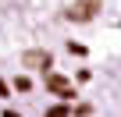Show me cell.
I'll use <instances>...</instances> for the list:
<instances>
[{
    "label": "cell",
    "mask_w": 121,
    "mask_h": 117,
    "mask_svg": "<svg viewBox=\"0 0 121 117\" xmlns=\"http://www.w3.org/2000/svg\"><path fill=\"white\" fill-rule=\"evenodd\" d=\"M46 89L57 92L60 99H71V96H75V89L68 85V78H60V75H50V78H46Z\"/></svg>",
    "instance_id": "obj_1"
},
{
    "label": "cell",
    "mask_w": 121,
    "mask_h": 117,
    "mask_svg": "<svg viewBox=\"0 0 121 117\" xmlns=\"http://www.w3.org/2000/svg\"><path fill=\"white\" fill-rule=\"evenodd\" d=\"M25 64H29V68H50V53L32 50V53H25Z\"/></svg>",
    "instance_id": "obj_2"
},
{
    "label": "cell",
    "mask_w": 121,
    "mask_h": 117,
    "mask_svg": "<svg viewBox=\"0 0 121 117\" xmlns=\"http://www.w3.org/2000/svg\"><path fill=\"white\" fill-rule=\"evenodd\" d=\"M93 7H96V0H86V4H78V7H71L68 14H71V18H78V21H86V18L93 14Z\"/></svg>",
    "instance_id": "obj_3"
},
{
    "label": "cell",
    "mask_w": 121,
    "mask_h": 117,
    "mask_svg": "<svg viewBox=\"0 0 121 117\" xmlns=\"http://www.w3.org/2000/svg\"><path fill=\"white\" fill-rule=\"evenodd\" d=\"M43 117H71V110H68V103H57V106H50Z\"/></svg>",
    "instance_id": "obj_4"
},
{
    "label": "cell",
    "mask_w": 121,
    "mask_h": 117,
    "mask_svg": "<svg viewBox=\"0 0 121 117\" xmlns=\"http://www.w3.org/2000/svg\"><path fill=\"white\" fill-rule=\"evenodd\" d=\"M29 85H32L29 78H18V82H14V89H18V92H29Z\"/></svg>",
    "instance_id": "obj_5"
},
{
    "label": "cell",
    "mask_w": 121,
    "mask_h": 117,
    "mask_svg": "<svg viewBox=\"0 0 121 117\" xmlns=\"http://www.w3.org/2000/svg\"><path fill=\"white\" fill-rule=\"evenodd\" d=\"M4 117H22V113H14V110H4Z\"/></svg>",
    "instance_id": "obj_6"
},
{
    "label": "cell",
    "mask_w": 121,
    "mask_h": 117,
    "mask_svg": "<svg viewBox=\"0 0 121 117\" xmlns=\"http://www.w3.org/2000/svg\"><path fill=\"white\" fill-rule=\"evenodd\" d=\"M0 96H7V85H4V82H0Z\"/></svg>",
    "instance_id": "obj_7"
}]
</instances>
